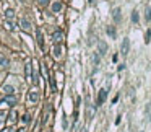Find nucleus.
Segmentation results:
<instances>
[{
	"mask_svg": "<svg viewBox=\"0 0 151 132\" xmlns=\"http://www.w3.org/2000/svg\"><path fill=\"white\" fill-rule=\"evenodd\" d=\"M150 41H151V28H148V29H146V33H145V42L148 44Z\"/></svg>",
	"mask_w": 151,
	"mask_h": 132,
	"instance_id": "obj_18",
	"label": "nucleus"
},
{
	"mask_svg": "<svg viewBox=\"0 0 151 132\" xmlns=\"http://www.w3.org/2000/svg\"><path fill=\"white\" fill-rule=\"evenodd\" d=\"M23 122H29V116H28V114L23 116Z\"/></svg>",
	"mask_w": 151,
	"mask_h": 132,
	"instance_id": "obj_25",
	"label": "nucleus"
},
{
	"mask_svg": "<svg viewBox=\"0 0 151 132\" xmlns=\"http://www.w3.org/2000/svg\"><path fill=\"white\" fill-rule=\"evenodd\" d=\"M123 69H125V64H120V65H119V70L122 72V70H123Z\"/></svg>",
	"mask_w": 151,
	"mask_h": 132,
	"instance_id": "obj_26",
	"label": "nucleus"
},
{
	"mask_svg": "<svg viewBox=\"0 0 151 132\" xmlns=\"http://www.w3.org/2000/svg\"><path fill=\"white\" fill-rule=\"evenodd\" d=\"M52 39L55 44H62V41H63V33L62 31H55V33L52 34Z\"/></svg>",
	"mask_w": 151,
	"mask_h": 132,
	"instance_id": "obj_8",
	"label": "nucleus"
},
{
	"mask_svg": "<svg viewBox=\"0 0 151 132\" xmlns=\"http://www.w3.org/2000/svg\"><path fill=\"white\" fill-rule=\"evenodd\" d=\"M107 34H109L110 38H112V39H114L115 36H117V31H115V26H107Z\"/></svg>",
	"mask_w": 151,
	"mask_h": 132,
	"instance_id": "obj_14",
	"label": "nucleus"
},
{
	"mask_svg": "<svg viewBox=\"0 0 151 132\" xmlns=\"http://www.w3.org/2000/svg\"><path fill=\"white\" fill-rule=\"evenodd\" d=\"M98 51H99V54H101V56H104V54L107 52V44L104 41H99L98 42Z\"/></svg>",
	"mask_w": 151,
	"mask_h": 132,
	"instance_id": "obj_9",
	"label": "nucleus"
},
{
	"mask_svg": "<svg viewBox=\"0 0 151 132\" xmlns=\"http://www.w3.org/2000/svg\"><path fill=\"white\" fill-rule=\"evenodd\" d=\"M60 56H62V47H60V44H55V47H54V57L59 59Z\"/></svg>",
	"mask_w": 151,
	"mask_h": 132,
	"instance_id": "obj_15",
	"label": "nucleus"
},
{
	"mask_svg": "<svg viewBox=\"0 0 151 132\" xmlns=\"http://www.w3.org/2000/svg\"><path fill=\"white\" fill-rule=\"evenodd\" d=\"M62 7H63V5H62V2H60V0L54 2V3H52V13H59V12L62 10Z\"/></svg>",
	"mask_w": 151,
	"mask_h": 132,
	"instance_id": "obj_11",
	"label": "nucleus"
},
{
	"mask_svg": "<svg viewBox=\"0 0 151 132\" xmlns=\"http://www.w3.org/2000/svg\"><path fill=\"white\" fill-rule=\"evenodd\" d=\"M25 74H26V80H33V64L31 62H26V67H25Z\"/></svg>",
	"mask_w": 151,
	"mask_h": 132,
	"instance_id": "obj_3",
	"label": "nucleus"
},
{
	"mask_svg": "<svg viewBox=\"0 0 151 132\" xmlns=\"http://www.w3.org/2000/svg\"><path fill=\"white\" fill-rule=\"evenodd\" d=\"M112 20H114L115 23H120V20H122V10L119 8V7L112 10Z\"/></svg>",
	"mask_w": 151,
	"mask_h": 132,
	"instance_id": "obj_6",
	"label": "nucleus"
},
{
	"mask_svg": "<svg viewBox=\"0 0 151 132\" xmlns=\"http://www.w3.org/2000/svg\"><path fill=\"white\" fill-rule=\"evenodd\" d=\"M132 21H133V23H137V21H138V12H137V10H133V12H132Z\"/></svg>",
	"mask_w": 151,
	"mask_h": 132,
	"instance_id": "obj_21",
	"label": "nucleus"
},
{
	"mask_svg": "<svg viewBox=\"0 0 151 132\" xmlns=\"http://www.w3.org/2000/svg\"><path fill=\"white\" fill-rule=\"evenodd\" d=\"M8 117H10V119H8L10 124H15V122L18 121V111H15V109H13V111L8 114Z\"/></svg>",
	"mask_w": 151,
	"mask_h": 132,
	"instance_id": "obj_12",
	"label": "nucleus"
},
{
	"mask_svg": "<svg viewBox=\"0 0 151 132\" xmlns=\"http://www.w3.org/2000/svg\"><path fill=\"white\" fill-rule=\"evenodd\" d=\"M0 67H8V59L0 56Z\"/></svg>",
	"mask_w": 151,
	"mask_h": 132,
	"instance_id": "obj_19",
	"label": "nucleus"
},
{
	"mask_svg": "<svg viewBox=\"0 0 151 132\" xmlns=\"http://www.w3.org/2000/svg\"><path fill=\"white\" fill-rule=\"evenodd\" d=\"M146 21H151V8H146Z\"/></svg>",
	"mask_w": 151,
	"mask_h": 132,
	"instance_id": "obj_24",
	"label": "nucleus"
},
{
	"mask_svg": "<svg viewBox=\"0 0 151 132\" xmlns=\"http://www.w3.org/2000/svg\"><path fill=\"white\" fill-rule=\"evenodd\" d=\"M107 98V90L106 88H102V90H99V95H98V99H96V106H101L104 101H106Z\"/></svg>",
	"mask_w": 151,
	"mask_h": 132,
	"instance_id": "obj_2",
	"label": "nucleus"
},
{
	"mask_svg": "<svg viewBox=\"0 0 151 132\" xmlns=\"http://www.w3.org/2000/svg\"><path fill=\"white\" fill-rule=\"evenodd\" d=\"M37 3L41 5V7H47L50 3V0H37Z\"/></svg>",
	"mask_w": 151,
	"mask_h": 132,
	"instance_id": "obj_22",
	"label": "nucleus"
},
{
	"mask_svg": "<svg viewBox=\"0 0 151 132\" xmlns=\"http://www.w3.org/2000/svg\"><path fill=\"white\" fill-rule=\"evenodd\" d=\"M2 91H3L5 95H13V93H15V88H13L12 85H3Z\"/></svg>",
	"mask_w": 151,
	"mask_h": 132,
	"instance_id": "obj_13",
	"label": "nucleus"
},
{
	"mask_svg": "<svg viewBox=\"0 0 151 132\" xmlns=\"http://www.w3.org/2000/svg\"><path fill=\"white\" fill-rule=\"evenodd\" d=\"M36 36H37V44H39V47L44 49V36H42V29L41 28L36 29Z\"/></svg>",
	"mask_w": 151,
	"mask_h": 132,
	"instance_id": "obj_7",
	"label": "nucleus"
},
{
	"mask_svg": "<svg viewBox=\"0 0 151 132\" xmlns=\"http://www.w3.org/2000/svg\"><path fill=\"white\" fill-rule=\"evenodd\" d=\"M28 101H29V104H36L37 101H39V91H37L36 88L28 93Z\"/></svg>",
	"mask_w": 151,
	"mask_h": 132,
	"instance_id": "obj_1",
	"label": "nucleus"
},
{
	"mask_svg": "<svg viewBox=\"0 0 151 132\" xmlns=\"http://www.w3.org/2000/svg\"><path fill=\"white\" fill-rule=\"evenodd\" d=\"M128 51H130V39L128 38H125L122 42V47H120V52L123 54V56H127L128 54Z\"/></svg>",
	"mask_w": 151,
	"mask_h": 132,
	"instance_id": "obj_5",
	"label": "nucleus"
},
{
	"mask_svg": "<svg viewBox=\"0 0 151 132\" xmlns=\"http://www.w3.org/2000/svg\"><path fill=\"white\" fill-rule=\"evenodd\" d=\"M20 26L23 29H25V31H31V23H29L28 20H26V18H23V20L20 21Z\"/></svg>",
	"mask_w": 151,
	"mask_h": 132,
	"instance_id": "obj_10",
	"label": "nucleus"
},
{
	"mask_svg": "<svg viewBox=\"0 0 151 132\" xmlns=\"http://www.w3.org/2000/svg\"><path fill=\"white\" fill-rule=\"evenodd\" d=\"M8 132H17V131H15V129H8Z\"/></svg>",
	"mask_w": 151,
	"mask_h": 132,
	"instance_id": "obj_27",
	"label": "nucleus"
},
{
	"mask_svg": "<svg viewBox=\"0 0 151 132\" xmlns=\"http://www.w3.org/2000/svg\"><path fill=\"white\" fill-rule=\"evenodd\" d=\"M2 104H8V106H13V104H17V96L7 95L3 99H2Z\"/></svg>",
	"mask_w": 151,
	"mask_h": 132,
	"instance_id": "obj_4",
	"label": "nucleus"
},
{
	"mask_svg": "<svg viewBox=\"0 0 151 132\" xmlns=\"http://www.w3.org/2000/svg\"><path fill=\"white\" fill-rule=\"evenodd\" d=\"M5 26H7V29H10V31H13V29H15V25H13V21H12V20H7Z\"/></svg>",
	"mask_w": 151,
	"mask_h": 132,
	"instance_id": "obj_20",
	"label": "nucleus"
},
{
	"mask_svg": "<svg viewBox=\"0 0 151 132\" xmlns=\"http://www.w3.org/2000/svg\"><path fill=\"white\" fill-rule=\"evenodd\" d=\"M5 18H7V20H13V18H15V10H12V8L5 10Z\"/></svg>",
	"mask_w": 151,
	"mask_h": 132,
	"instance_id": "obj_16",
	"label": "nucleus"
},
{
	"mask_svg": "<svg viewBox=\"0 0 151 132\" xmlns=\"http://www.w3.org/2000/svg\"><path fill=\"white\" fill-rule=\"evenodd\" d=\"M7 116H8V114H7V113H5V111H0V122H3V121H5V117H7Z\"/></svg>",
	"mask_w": 151,
	"mask_h": 132,
	"instance_id": "obj_23",
	"label": "nucleus"
},
{
	"mask_svg": "<svg viewBox=\"0 0 151 132\" xmlns=\"http://www.w3.org/2000/svg\"><path fill=\"white\" fill-rule=\"evenodd\" d=\"M93 64H94V70H96V67L99 65V56H98V52L93 54Z\"/></svg>",
	"mask_w": 151,
	"mask_h": 132,
	"instance_id": "obj_17",
	"label": "nucleus"
}]
</instances>
